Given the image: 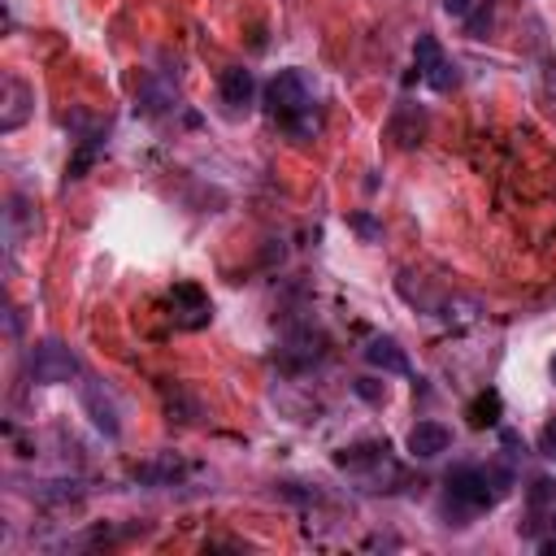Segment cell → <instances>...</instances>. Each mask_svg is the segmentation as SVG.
Returning a JSON list of instances; mask_svg holds the SVG:
<instances>
[{
    "label": "cell",
    "instance_id": "obj_17",
    "mask_svg": "<svg viewBox=\"0 0 556 556\" xmlns=\"http://www.w3.org/2000/svg\"><path fill=\"white\" fill-rule=\"evenodd\" d=\"M543 517L556 526V491H552V500H547V508H543Z\"/></svg>",
    "mask_w": 556,
    "mask_h": 556
},
{
    "label": "cell",
    "instance_id": "obj_12",
    "mask_svg": "<svg viewBox=\"0 0 556 556\" xmlns=\"http://www.w3.org/2000/svg\"><path fill=\"white\" fill-rule=\"evenodd\" d=\"M500 413H504V404H500V391H482V395H473L469 400V408H465V417H469V426H495L500 421Z\"/></svg>",
    "mask_w": 556,
    "mask_h": 556
},
{
    "label": "cell",
    "instance_id": "obj_9",
    "mask_svg": "<svg viewBox=\"0 0 556 556\" xmlns=\"http://www.w3.org/2000/svg\"><path fill=\"white\" fill-rule=\"evenodd\" d=\"M365 361L374 365V369H382V374H413V365H408V352L391 339V334H374L369 343H365Z\"/></svg>",
    "mask_w": 556,
    "mask_h": 556
},
{
    "label": "cell",
    "instance_id": "obj_14",
    "mask_svg": "<svg viewBox=\"0 0 556 556\" xmlns=\"http://www.w3.org/2000/svg\"><path fill=\"white\" fill-rule=\"evenodd\" d=\"M539 452H543V456H556V417L543 426V434H539Z\"/></svg>",
    "mask_w": 556,
    "mask_h": 556
},
{
    "label": "cell",
    "instance_id": "obj_11",
    "mask_svg": "<svg viewBox=\"0 0 556 556\" xmlns=\"http://www.w3.org/2000/svg\"><path fill=\"white\" fill-rule=\"evenodd\" d=\"M452 447V430L443 426V421H417L413 430H408V452L417 456V460H430V456H439V452H447Z\"/></svg>",
    "mask_w": 556,
    "mask_h": 556
},
{
    "label": "cell",
    "instance_id": "obj_2",
    "mask_svg": "<svg viewBox=\"0 0 556 556\" xmlns=\"http://www.w3.org/2000/svg\"><path fill=\"white\" fill-rule=\"evenodd\" d=\"M265 104L278 122H287L291 130H304V117L313 113V83L304 70H278L265 87Z\"/></svg>",
    "mask_w": 556,
    "mask_h": 556
},
{
    "label": "cell",
    "instance_id": "obj_4",
    "mask_svg": "<svg viewBox=\"0 0 556 556\" xmlns=\"http://www.w3.org/2000/svg\"><path fill=\"white\" fill-rule=\"evenodd\" d=\"M334 465H339V469H348V473H356L369 491H382V478H400V469H395V465H391V456H387V443L343 447V452H334Z\"/></svg>",
    "mask_w": 556,
    "mask_h": 556
},
{
    "label": "cell",
    "instance_id": "obj_7",
    "mask_svg": "<svg viewBox=\"0 0 556 556\" xmlns=\"http://www.w3.org/2000/svg\"><path fill=\"white\" fill-rule=\"evenodd\" d=\"M78 395H83V408H87L91 426H96L100 434H109V439H113V434L122 430V421H117V404H113V395L104 391V382H96V378H83Z\"/></svg>",
    "mask_w": 556,
    "mask_h": 556
},
{
    "label": "cell",
    "instance_id": "obj_18",
    "mask_svg": "<svg viewBox=\"0 0 556 556\" xmlns=\"http://www.w3.org/2000/svg\"><path fill=\"white\" fill-rule=\"evenodd\" d=\"M552 378H556V356H552Z\"/></svg>",
    "mask_w": 556,
    "mask_h": 556
},
{
    "label": "cell",
    "instance_id": "obj_16",
    "mask_svg": "<svg viewBox=\"0 0 556 556\" xmlns=\"http://www.w3.org/2000/svg\"><path fill=\"white\" fill-rule=\"evenodd\" d=\"M443 9H447L452 17H469V9H473V0H443Z\"/></svg>",
    "mask_w": 556,
    "mask_h": 556
},
{
    "label": "cell",
    "instance_id": "obj_5",
    "mask_svg": "<svg viewBox=\"0 0 556 556\" xmlns=\"http://www.w3.org/2000/svg\"><path fill=\"white\" fill-rule=\"evenodd\" d=\"M413 70L434 91H452L456 87V65L447 61V52L439 48L434 35H417V43H413Z\"/></svg>",
    "mask_w": 556,
    "mask_h": 556
},
{
    "label": "cell",
    "instance_id": "obj_15",
    "mask_svg": "<svg viewBox=\"0 0 556 556\" xmlns=\"http://www.w3.org/2000/svg\"><path fill=\"white\" fill-rule=\"evenodd\" d=\"M352 226H356V230H361L365 239H374V235H378V226H374V217H365V213H356V217H352Z\"/></svg>",
    "mask_w": 556,
    "mask_h": 556
},
{
    "label": "cell",
    "instance_id": "obj_10",
    "mask_svg": "<svg viewBox=\"0 0 556 556\" xmlns=\"http://www.w3.org/2000/svg\"><path fill=\"white\" fill-rule=\"evenodd\" d=\"M30 104H35V87H26L22 78H4V113H0V130H17L26 117H30Z\"/></svg>",
    "mask_w": 556,
    "mask_h": 556
},
{
    "label": "cell",
    "instance_id": "obj_3",
    "mask_svg": "<svg viewBox=\"0 0 556 556\" xmlns=\"http://www.w3.org/2000/svg\"><path fill=\"white\" fill-rule=\"evenodd\" d=\"M26 374H30V382H39V387L70 382V378H78V356H74L61 339H39V343L30 348V356H26Z\"/></svg>",
    "mask_w": 556,
    "mask_h": 556
},
{
    "label": "cell",
    "instance_id": "obj_1",
    "mask_svg": "<svg viewBox=\"0 0 556 556\" xmlns=\"http://www.w3.org/2000/svg\"><path fill=\"white\" fill-rule=\"evenodd\" d=\"M513 473H495V469H482V465H456L447 473V513L456 508V517H473L482 508H491L504 491H508Z\"/></svg>",
    "mask_w": 556,
    "mask_h": 556
},
{
    "label": "cell",
    "instance_id": "obj_13",
    "mask_svg": "<svg viewBox=\"0 0 556 556\" xmlns=\"http://www.w3.org/2000/svg\"><path fill=\"white\" fill-rule=\"evenodd\" d=\"M178 473H182L178 460H156V465H139V469H135L139 482H174Z\"/></svg>",
    "mask_w": 556,
    "mask_h": 556
},
{
    "label": "cell",
    "instance_id": "obj_8",
    "mask_svg": "<svg viewBox=\"0 0 556 556\" xmlns=\"http://www.w3.org/2000/svg\"><path fill=\"white\" fill-rule=\"evenodd\" d=\"M217 91H222V104H226L230 113H248V109H252V96H256V78H252V70L230 65V70L222 74Z\"/></svg>",
    "mask_w": 556,
    "mask_h": 556
},
{
    "label": "cell",
    "instance_id": "obj_6",
    "mask_svg": "<svg viewBox=\"0 0 556 556\" xmlns=\"http://www.w3.org/2000/svg\"><path fill=\"white\" fill-rule=\"evenodd\" d=\"M169 317H174V326H182V330H200V326H208L213 304H208V295H204L195 282H178V287L169 291Z\"/></svg>",
    "mask_w": 556,
    "mask_h": 556
}]
</instances>
